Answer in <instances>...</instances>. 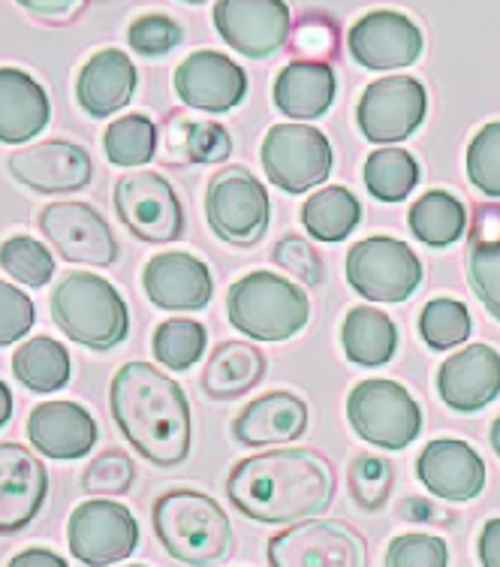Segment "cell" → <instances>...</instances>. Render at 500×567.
Listing matches in <instances>:
<instances>
[{"label": "cell", "mask_w": 500, "mask_h": 567, "mask_svg": "<svg viewBox=\"0 0 500 567\" xmlns=\"http://www.w3.org/2000/svg\"><path fill=\"white\" fill-rule=\"evenodd\" d=\"M211 233L236 248H253L272 224V199L248 166L227 164L211 175L206 190Z\"/></svg>", "instance_id": "8992f818"}, {"label": "cell", "mask_w": 500, "mask_h": 567, "mask_svg": "<svg viewBox=\"0 0 500 567\" xmlns=\"http://www.w3.org/2000/svg\"><path fill=\"white\" fill-rule=\"evenodd\" d=\"M272 567H368L365 537L341 519H299L269 540Z\"/></svg>", "instance_id": "30bf717a"}, {"label": "cell", "mask_w": 500, "mask_h": 567, "mask_svg": "<svg viewBox=\"0 0 500 567\" xmlns=\"http://www.w3.org/2000/svg\"><path fill=\"white\" fill-rule=\"evenodd\" d=\"M127 43L145 58H164L181 43V28L169 16H142L131 24Z\"/></svg>", "instance_id": "bcb514c9"}, {"label": "cell", "mask_w": 500, "mask_h": 567, "mask_svg": "<svg viewBox=\"0 0 500 567\" xmlns=\"http://www.w3.org/2000/svg\"><path fill=\"white\" fill-rule=\"evenodd\" d=\"M272 260L281 266L283 272H290L295 281L308 284V287H320L323 278H326V272H323V257L302 236H283L281 241H274Z\"/></svg>", "instance_id": "ee69618b"}, {"label": "cell", "mask_w": 500, "mask_h": 567, "mask_svg": "<svg viewBox=\"0 0 500 567\" xmlns=\"http://www.w3.org/2000/svg\"><path fill=\"white\" fill-rule=\"evenodd\" d=\"M428 110V94L419 79L386 76L371 82L360 100V131L374 145L410 140Z\"/></svg>", "instance_id": "5bb4252c"}, {"label": "cell", "mask_w": 500, "mask_h": 567, "mask_svg": "<svg viewBox=\"0 0 500 567\" xmlns=\"http://www.w3.org/2000/svg\"><path fill=\"white\" fill-rule=\"evenodd\" d=\"M181 145H185V157L190 164H227L229 154H232L229 131L218 121L187 124Z\"/></svg>", "instance_id": "f6af8a7d"}, {"label": "cell", "mask_w": 500, "mask_h": 567, "mask_svg": "<svg viewBox=\"0 0 500 567\" xmlns=\"http://www.w3.org/2000/svg\"><path fill=\"white\" fill-rule=\"evenodd\" d=\"M341 344L344 357L365 369H377L395 357L398 350V327L381 308H350L341 323Z\"/></svg>", "instance_id": "f1b7e54d"}, {"label": "cell", "mask_w": 500, "mask_h": 567, "mask_svg": "<svg viewBox=\"0 0 500 567\" xmlns=\"http://www.w3.org/2000/svg\"><path fill=\"white\" fill-rule=\"evenodd\" d=\"M468 178L479 194L500 199V121H489L470 140Z\"/></svg>", "instance_id": "ab89813d"}, {"label": "cell", "mask_w": 500, "mask_h": 567, "mask_svg": "<svg viewBox=\"0 0 500 567\" xmlns=\"http://www.w3.org/2000/svg\"><path fill=\"white\" fill-rule=\"evenodd\" d=\"M491 447H494V453H498L500 458V416L494 420V425H491Z\"/></svg>", "instance_id": "f5cc1de1"}, {"label": "cell", "mask_w": 500, "mask_h": 567, "mask_svg": "<svg viewBox=\"0 0 500 567\" xmlns=\"http://www.w3.org/2000/svg\"><path fill=\"white\" fill-rule=\"evenodd\" d=\"M7 169L22 187L33 194H49V197L79 194L94 178L91 154L76 142L66 140L33 142L28 148H19L10 154Z\"/></svg>", "instance_id": "2e32d148"}, {"label": "cell", "mask_w": 500, "mask_h": 567, "mask_svg": "<svg viewBox=\"0 0 500 567\" xmlns=\"http://www.w3.org/2000/svg\"><path fill=\"white\" fill-rule=\"evenodd\" d=\"M335 87V73L323 61H290L274 82V106L290 121H314L329 112Z\"/></svg>", "instance_id": "4316f807"}, {"label": "cell", "mask_w": 500, "mask_h": 567, "mask_svg": "<svg viewBox=\"0 0 500 567\" xmlns=\"http://www.w3.org/2000/svg\"><path fill=\"white\" fill-rule=\"evenodd\" d=\"M52 320L82 348L115 350L131 336V311L115 284L94 272H70L52 290Z\"/></svg>", "instance_id": "277c9868"}, {"label": "cell", "mask_w": 500, "mask_h": 567, "mask_svg": "<svg viewBox=\"0 0 500 567\" xmlns=\"http://www.w3.org/2000/svg\"><path fill=\"white\" fill-rule=\"evenodd\" d=\"M187 3H206V0H187Z\"/></svg>", "instance_id": "db71d44e"}, {"label": "cell", "mask_w": 500, "mask_h": 567, "mask_svg": "<svg viewBox=\"0 0 500 567\" xmlns=\"http://www.w3.org/2000/svg\"><path fill=\"white\" fill-rule=\"evenodd\" d=\"M350 495L362 511H381L389 502L392 486H395V468L389 458L383 456H360L353 458L347 471Z\"/></svg>", "instance_id": "f35d334b"}, {"label": "cell", "mask_w": 500, "mask_h": 567, "mask_svg": "<svg viewBox=\"0 0 500 567\" xmlns=\"http://www.w3.org/2000/svg\"><path fill=\"white\" fill-rule=\"evenodd\" d=\"M115 212L131 236L148 245L178 241L185 233V208L160 173L136 169L115 185Z\"/></svg>", "instance_id": "8fae6325"}, {"label": "cell", "mask_w": 500, "mask_h": 567, "mask_svg": "<svg viewBox=\"0 0 500 567\" xmlns=\"http://www.w3.org/2000/svg\"><path fill=\"white\" fill-rule=\"evenodd\" d=\"M468 278L486 311L500 320V239L468 236Z\"/></svg>", "instance_id": "74e56055"}, {"label": "cell", "mask_w": 500, "mask_h": 567, "mask_svg": "<svg viewBox=\"0 0 500 567\" xmlns=\"http://www.w3.org/2000/svg\"><path fill=\"white\" fill-rule=\"evenodd\" d=\"M362 203L350 187H320L302 206V224L316 241H344L360 227Z\"/></svg>", "instance_id": "1f68e13d"}, {"label": "cell", "mask_w": 500, "mask_h": 567, "mask_svg": "<svg viewBox=\"0 0 500 567\" xmlns=\"http://www.w3.org/2000/svg\"><path fill=\"white\" fill-rule=\"evenodd\" d=\"M15 3L45 22H66L70 16L82 10V0H15Z\"/></svg>", "instance_id": "c3c4849f"}, {"label": "cell", "mask_w": 500, "mask_h": 567, "mask_svg": "<svg viewBox=\"0 0 500 567\" xmlns=\"http://www.w3.org/2000/svg\"><path fill=\"white\" fill-rule=\"evenodd\" d=\"M124 567H145V565H124Z\"/></svg>", "instance_id": "11a10c76"}, {"label": "cell", "mask_w": 500, "mask_h": 567, "mask_svg": "<svg viewBox=\"0 0 500 567\" xmlns=\"http://www.w3.org/2000/svg\"><path fill=\"white\" fill-rule=\"evenodd\" d=\"M479 565L500 567V516L489 519L479 532Z\"/></svg>", "instance_id": "681fc988"}, {"label": "cell", "mask_w": 500, "mask_h": 567, "mask_svg": "<svg viewBox=\"0 0 500 567\" xmlns=\"http://www.w3.org/2000/svg\"><path fill=\"white\" fill-rule=\"evenodd\" d=\"M12 374L31 393L49 395L64 390L73 374L70 350L49 336H33L12 353Z\"/></svg>", "instance_id": "f546056e"}, {"label": "cell", "mask_w": 500, "mask_h": 567, "mask_svg": "<svg viewBox=\"0 0 500 567\" xmlns=\"http://www.w3.org/2000/svg\"><path fill=\"white\" fill-rule=\"evenodd\" d=\"M470 311L458 299L437 296L419 315V336L431 350H452L470 339Z\"/></svg>", "instance_id": "8d00e7d4"}, {"label": "cell", "mask_w": 500, "mask_h": 567, "mask_svg": "<svg viewBox=\"0 0 500 567\" xmlns=\"http://www.w3.org/2000/svg\"><path fill=\"white\" fill-rule=\"evenodd\" d=\"M416 477L440 502H473L486 489V462L468 441L437 437L416 458Z\"/></svg>", "instance_id": "d6986e66"}, {"label": "cell", "mask_w": 500, "mask_h": 567, "mask_svg": "<svg viewBox=\"0 0 500 567\" xmlns=\"http://www.w3.org/2000/svg\"><path fill=\"white\" fill-rule=\"evenodd\" d=\"M260 161L274 187L287 194H308L326 182L335 154L326 133L302 121H290L274 124L262 136Z\"/></svg>", "instance_id": "9c48e42d"}, {"label": "cell", "mask_w": 500, "mask_h": 567, "mask_svg": "<svg viewBox=\"0 0 500 567\" xmlns=\"http://www.w3.org/2000/svg\"><path fill=\"white\" fill-rule=\"evenodd\" d=\"M152 523L166 553L181 565L208 567L232 556V523L220 502L206 492H164L154 502Z\"/></svg>", "instance_id": "3957f363"}, {"label": "cell", "mask_w": 500, "mask_h": 567, "mask_svg": "<svg viewBox=\"0 0 500 567\" xmlns=\"http://www.w3.org/2000/svg\"><path fill=\"white\" fill-rule=\"evenodd\" d=\"M227 317L253 341L295 339L311 320V299L290 278L274 272H248L229 287Z\"/></svg>", "instance_id": "5b68a950"}, {"label": "cell", "mask_w": 500, "mask_h": 567, "mask_svg": "<svg viewBox=\"0 0 500 567\" xmlns=\"http://www.w3.org/2000/svg\"><path fill=\"white\" fill-rule=\"evenodd\" d=\"M350 55L365 70H402L423 55V31L414 19L395 10H374L362 16L347 33Z\"/></svg>", "instance_id": "ac0fdd59"}, {"label": "cell", "mask_w": 500, "mask_h": 567, "mask_svg": "<svg viewBox=\"0 0 500 567\" xmlns=\"http://www.w3.org/2000/svg\"><path fill=\"white\" fill-rule=\"evenodd\" d=\"M136 481V465L127 453L121 450H106L100 456L91 458V465L82 474V489L94 498L106 495H127Z\"/></svg>", "instance_id": "60d3db41"}, {"label": "cell", "mask_w": 500, "mask_h": 567, "mask_svg": "<svg viewBox=\"0 0 500 567\" xmlns=\"http://www.w3.org/2000/svg\"><path fill=\"white\" fill-rule=\"evenodd\" d=\"M37 320V308L24 290L0 278V348L22 341Z\"/></svg>", "instance_id": "7dc6e473"}, {"label": "cell", "mask_w": 500, "mask_h": 567, "mask_svg": "<svg viewBox=\"0 0 500 567\" xmlns=\"http://www.w3.org/2000/svg\"><path fill=\"white\" fill-rule=\"evenodd\" d=\"M136 66L121 49H103L97 55L87 58L82 73L76 79L79 106L91 118H110L121 112L133 100L136 91Z\"/></svg>", "instance_id": "d4e9b609"}, {"label": "cell", "mask_w": 500, "mask_h": 567, "mask_svg": "<svg viewBox=\"0 0 500 567\" xmlns=\"http://www.w3.org/2000/svg\"><path fill=\"white\" fill-rule=\"evenodd\" d=\"M265 371H269V362L260 348H253L248 341H223L202 369V390L215 402H232L250 393L253 386H260Z\"/></svg>", "instance_id": "83f0119b"}, {"label": "cell", "mask_w": 500, "mask_h": 567, "mask_svg": "<svg viewBox=\"0 0 500 567\" xmlns=\"http://www.w3.org/2000/svg\"><path fill=\"white\" fill-rule=\"evenodd\" d=\"M142 287L160 311H202L215 296L211 272L199 257L187 251H166L148 260Z\"/></svg>", "instance_id": "44dd1931"}, {"label": "cell", "mask_w": 500, "mask_h": 567, "mask_svg": "<svg viewBox=\"0 0 500 567\" xmlns=\"http://www.w3.org/2000/svg\"><path fill=\"white\" fill-rule=\"evenodd\" d=\"M347 284L368 302L398 306L423 284V260L407 241L392 236H368L347 254Z\"/></svg>", "instance_id": "ba28073f"}, {"label": "cell", "mask_w": 500, "mask_h": 567, "mask_svg": "<svg viewBox=\"0 0 500 567\" xmlns=\"http://www.w3.org/2000/svg\"><path fill=\"white\" fill-rule=\"evenodd\" d=\"M407 224L428 248H449L468 233V208L449 190H428L410 206Z\"/></svg>", "instance_id": "4dcf8cb0"}, {"label": "cell", "mask_w": 500, "mask_h": 567, "mask_svg": "<svg viewBox=\"0 0 500 567\" xmlns=\"http://www.w3.org/2000/svg\"><path fill=\"white\" fill-rule=\"evenodd\" d=\"M28 441L37 453L58 462H73L97 447V420L79 402L33 404L24 423Z\"/></svg>", "instance_id": "603a6c76"}, {"label": "cell", "mask_w": 500, "mask_h": 567, "mask_svg": "<svg viewBox=\"0 0 500 567\" xmlns=\"http://www.w3.org/2000/svg\"><path fill=\"white\" fill-rule=\"evenodd\" d=\"M52 121V103L43 85L24 70L0 66V142L22 145L37 140Z\"/></svg>", "instance_id": "484cf974"}, {"label": "cell", "mask_w": 500, "mask_h": 567, "mask_svg": "<svg viewBox=\"0 0 500 567\" xmlns=\"http://www.w3.org/2000/svg\"><path fill=\"white\" fill-rule=\"evenodd\" d=\"M49 495V471L22 444H0V537L33 523Z\"/></svg>", "instance_id": "ffe728a7"}, {"label": "cell", "mask_w": 500, "mask_h": 567, "mask_svg": "<svg viewBox=\"0 0 500 567\" xmlns=\"http://www.w3.org/2000/svg\"><path fill=\"white\" fill-rule=\"evenodd\" d=\"M293 52L299 61H323L335 55L337 49V31L329 16L323 12H305L299 22L293 24Z\"/></svg>", "instance_id": "7bdbcfd3"}, {"label": "cell", "mask_w": 500, "mask_h": 567, "mask_svg": "<svg viewBox=\"0 0 500 567\" xmlns=\"http://www.w3.org/2000/svg\"><path fill=\"white\" fill-rule=\"evenodd\" d=\"M386 567H449V549L437 535H398L386 549Z\"/></svg>", "instance_id": "b9f144b4"}, {"label": "cell", "mask_w": 500, "mask_h": 567, "mask_svg": "<svg viewBox=\"0 0 500 567\" xmlns=\"http://www.w3.org/2000/svg\"><path fill=\"white\" fill-rule=\"evenodd\" d=\"M103 148H106L110 164L121 166V169L152 164L154 152H157V127L148 115H124L110 124Z\"/></svg>", "instance_id": "e575fe53"}, {"label": "cell", "mask_w": 500, "mask_h": 567, "mask_svg": "<svg viewBox=\"0 0 500 567\" xmlns=\"http://www.w3.org/2000/svg\"><path fill=\"white\" fill-rule=\"evenodd\" d=\"M208 344V329L190 317H173L154 329L152 353L169 371H190L202 360Z\"/></svg>", "instance_id": "836d02e7"}, {"label": "cell", "mask_w": 500, "mask_h": 567, "mask_svg": "<svg viewBox=\"0 0 500 567\" xmlns=\"http://www.w3.org/2000/svg\"><path fill=\"white\" fill-rule=\"evenodd\" d=\"M7 567H70L64 558L52 553V549H43V546H31V549H22L19 556L10 558Z\"/></svg>", "instance_id": "f907efd6"}, {"label": "cell", "mask_w": 500, "mask_h": 567, "mask_svg": "<svg viewBox=\"0 0 500 567\" xmlns=\"http://www.w3.org/2000/svg\"><path fill=\"white\" fill-rule=\"evenodd\" d=\"M40 229L55 248L58 257L66 262H82V266H112L118 260V239L100 215L97 208L87 203H52L40 212Z\"/></svg>", "instance_id": "4fadbf2b"}, {"label": "cell", "mask_w": 500, "mask_h": 567, "mask_svg": "<svg viewBox=\"0 0 500 567\" xmlns=\"http://www.w3.org/2000/svg\"><path fill=\"white\" fill-rule=\"evenodd\" d=\"M347 420L362 441L389 453L407 450L423 432V408L389 378L356 383L347 395Z\"/></svg>", "instance_id": "52a82bcc"}, {"label": "cell", "mask_w": 500, "mask_h": 567, "mask_svg": "<svg viewBox=\"0 0 500 567\" xmlns=\"http://www.w3.org/2000/svg\"><path fill=\"white\" fill-rule=\"evenodd\" d=\"M121 435L157 468H175L194 447V414L181 383L152 362H124L110 383Z\"/></svg>", "instance_id": "7a4b0ae2"}, {"label": "cell", "mask_w": 500, "mask_h": 567, "mask_svg": "<svg viewBox=\"0 0 500 567\" xmlns=\"http://www.w3.org/2000/svg\"><path fill=\"white\" fill-rule=\"evenodd\" d=\"M70 553L87 567H110L131 558L139 546V523L121 502H82L66 523Z\"/></svg>", "instance_id": "7c38bea8"}, {"label": "cell", "mask_w": 500, "mask_h": 567, "mask_svg": "<svg viewBox=\"0 0 500 567\" xmlns=\"http://www.w3.org/2000/svg\"><path fill=\"white\" fill-rule=\"evenodd\" d=\"M362 178H365V187L374 199L402 203L414 194L416 182H419V164L410 152L386 145L381 152L368 154Z\"/></svg>", "instance_id": "d6a6232c"}, {"label": "cell", "mask_w": 500, "mask_h": 567, "mask_svg": "<svg viewBox=\"0 0 500 567\" xmlns=\"http://www.w3.org/2000/svg\"><path fill=\"white\" fill-rule=\"evenodd\" d=\"M215 28L229 49L262 61L290 43L293 16L287 0H218Z\"/></svg>", "instance_id": "9a60e30c"}, {"label": "cell", "mask_w": 500, "mask_h": 567, "mask_svg": "<svg viewBox=\"0 0 500 567\" xmlns=\"http://www.w3.org/2000/svg\"><path fill=\"white\" fill-rule=\"evenodd\" d=\"M335 468L314 450H269L232 465L227 498L248 519L290 525L329 511L335 498Z\"/></svg>", "instance_id": "6da1fadb"}, {"label": "cell", "mask_w": 500, "mask_h": 567, "mask_svg": "<svg viewBox=\"0 0 500 567\" xmlns=\"http://www.w3.org/2000/svg\"><path fill=\"white\" fill-rule=\"evenodd\" d=\"M308 404L305 399L274 390L253 399L232 420V437L244 447H272V444H293L305 435Z\"/></svg>", "instance_id": "cb8c5ba5"}, {"label": "cell", "mask_w": 500, "mask_h": 567, "mask_svg": "<svg viewBox=\"0 0 500 567\" xmlns=\"http://www.w3.org/2000/svg\"><path fill=\"white\" fill-rule=\"evenodd\" d=\"M12 420V393L7 383L0 381V429Z\"/></svg>", "instance_id": "816d5d0a"}, {"label": "cell", "mask_w": 500, "mask_h": 567, "mask_svg": "<svg viewBox=\"0 0 500 567\" xmlns=\"http://www.w3.org/2000/svg\"><path fill=\"white\" fill-rule=\"evenodd\" d=\"M178 100L196 112L223 115L248 97V76L232 58L202 49L187 55L173 76Z\"/></svg>", "instance_id": "e0dca14e"}, {"label": "cell", "mask_w": 500, "mask_h": 567, "mask_svg": "<svg viewBox=\"0 0 500 567\" xmlns=\"http://www.w3.org/2000/svg\"><path fill=\"white\" fill-rule=\"evenodd\" d=\"M0 269L10 275L12 281L24 284L31 290H43L45 284L55 278V257L43 241L31 236H10L0 245Z\"/></svg>", "instance_id": "d590c367"}, {"label": "cell", "mask_w": 500, "mask_h": 567, "mask_svg": "<svg viewBox=\"0 0 500 567\" xmlns=\"http://www.w3.org/2000/svg\"><path fill=\"white\" fill-rule=\"evenodd\" d=\"M437 393L458 414L482 411L500 395V353L489 344H468L437 369Z\"/></svg>", "instance_id": "7402d4cb"}]
</instances>
